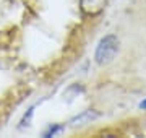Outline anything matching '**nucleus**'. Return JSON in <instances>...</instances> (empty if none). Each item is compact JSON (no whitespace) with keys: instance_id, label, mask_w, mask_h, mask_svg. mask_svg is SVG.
<instances>
[{"instance_id":"7ed1b4c3","label":"nucleus","mask_w":146,"mask_h":138,"mask_svg":"<svg viewBox=\"0 0 146 138\" xmlns=\"http://www.w3.org/2000/svg\"><path fill=\"white\" fill-rule=\"evenodd\" d=\"M93 117H96V115H93L91 112H84V114H81L80 117H76V119H73V120H72V123H73V127H75V125H76L78 122H83V120H91Z\"/></svg>"},{"instance_id":"f257e3e1","label":"nucleus","mask_w":146,"mask_h":138,"mask_svg":"<svg viewBox=\"0 0 146 138\" xmlns=\"http://www.w3.org/2000/svg\"><path fill=\"white\" fill-rule=\"evenodd\" d=\"M119 50V39L114 34H107L101 39L99 46L96 49L94 58H96V64L98 65H106L109 64L110 60L115 57V54Z\"/></svg>"},{"instance_id":"f03ea898","label":"nucleus","mask_w":146,"mask_h":138,"mask_svg":"<svg viewBox=\"0 0 146 138\" xmlns=\"http://www.w3.org/2000/svg\"><path fill=\"white\" fill-rule=\"evenodd\" d=\"M106 0H81V10L86 15H98L104 10Z\"/></svg>"},{"instance_id":"39448f33","label":"nucleus","mask_w":146,"mask_h":138,"mask_svg":"<svg viewBox=\"0 0 146 138\" xmlns=\"http://www.w3.org/2000/svg\"><path fill=\"white\" fill-rule=\"evenodd\" d=\"M140 107H141V109H146V99H145V101H143V102L140 104Z\"/></svg>"},{"instance_id":"20e7f679","label":"nucleus","mask_w":146,"mask_h":138,"mask_svg":"<svg viewBox=\"0 0 146 138\" xmlns=\"http://www.w3.org/2000/svg\"><path fill=\"white\" fill-rule=\"evenodd\" d=\"M63 128L58 127V125H55V127H50L49 128V132H46V137H54V135H57V133H60Z\"/></svg>"}]
</instances>
